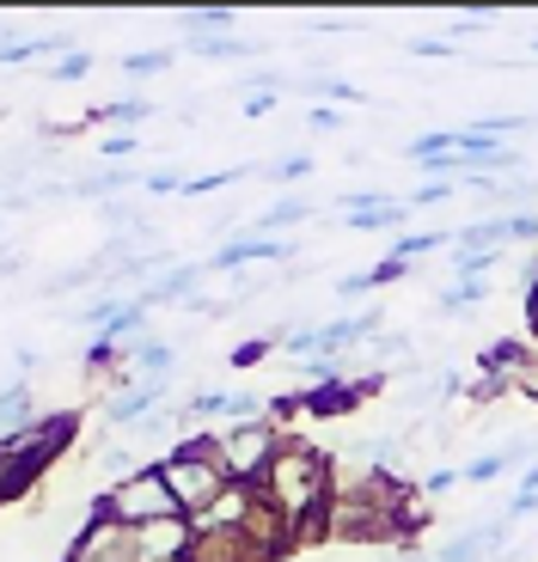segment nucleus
<instances>
[{
  "instance_id": "32",
  "label": "nucleus",
  "mask_w": 538,
  "mask_h": 562,
  "mask_svg": "<svg viewBox=\"0 0 538 562\" xmlns=\"http://www.w3.org/2000/svg\"><path fill=\"white\" fill-rule=\"evenodd\" d=\"M135 154H142V135H111L104 140V159H111V166H128Z\"/></svg>"
},
{
  "instance_id": "7",
  "label": "nucleus",
  "mask_w": 538,
  "mask_h": 562,
  "mask_svg": "<svg viewBox=\"0 0 538 562\" xmlns=\"http://www.w3.org/2000/svg\"><path fill=\"white\" fill-rule=\"evenodd\" d=\"M61 562H135V532L104 520V514H86V526L74 532V544Z\"/></svg>"
},
{
  "instance_id": "15",
  "label": "nucleus",
  "mask_w": 538,
  "mask_h": 562,
  "mask_svg": "<svg viewBox=\"0 0 538 562\" xmlns=\"http://www.w3.org/2000/svg\"><path fill=\"white\" fill-rule=\"evenodd\" d=\"M178 49H184V56H202V61H251V56H264V43H251V37H184Z\"/></svg>"
},
{
  "instance_id": "38",
  "label": "nucleus",
  "mask_w": 538,
  "mask_h": 562,
  "mask_svg": "<svg viewBox=\"0 0 538 562\" xmlns=\"http://www.w3.org/2000/svg\"><path fill=\"white\" fill-rule=\"evenodd\" d=\"M453 483H466V477H459V471H428L423 490H428V495H440V490H453Z\"/></svg>"
},
{
  "instance_id": "36",
  "label": "nucleus",
  "mask_w": 538,
  "mask_h": 562,
  "mask_svg": "<svg viewBox=\"0 0 538 562\" xmlns=\"http://www.w3.org/2000/svg\"><path fill=\"white\" fill-rule=\"evenodd\" d=\"M269 111H276V92H251V99H245V116H251V123L269 116Z\"/></svg>"
},
{
  "instance_id": "28",
  "label": "nucleus",
  "mask_w": 538,
  "mask_h": 562,
  "mask_svg": "<svg viewBox=\"0 0 538 562\" xmlns=\"http://www.w3.org/2000/svg\"><path fill=\"white\" fill-rule=\"evenodd\" d=\"M526 514H538V464H526L520 490H514V502H508V520H526Z\"/></svg>"
},
{
  "instance_id": "14",
  "label": "nucleus",
  "mask_w": 538,
  "mask_h": 562,
  "mask_svg": "<svg viewBox=\"0 0 538 562\" xmlns=\"http://www.w3.org/2000/svg\"><path fill=\"white\" fill-rule=\"evenodd\" d=\"M404 221H411V202L385 196V202H373V209H361V214H343V233H392V226H404Z\"/></svg>"
},
{
  "instance_id": "24",
  "label": "nucleus",
  "mask_w": 538,
  "mask_h": 562,
  "mask_svg": "<svg viewBox=\"0 0 538 562\" xmlns=\"http://www.w3.org/2000/svg\"><path fill=\"white\" fill-rule=\"evenodd\" d=\"M264 178H269V183H300V178H312V154H282V159H269Z\"/></svg>"
},
{
  "instance_id": "11",
  "label": "nucleus",
  "mask_w": 538,
  "mask_h": 562,
  "mask_svg": "<svg viewBox=\"0 0 538 562\" xmlns=\"http://www.w3.org/2000/svg\"><path fill=\"white\" fill-rule=\"evenodd\" d=\"M312 214H318V202H312V196H276L257 221L233 226V233H264V239H276L282 226H300V221H312Z\"/></svg>"
},
{
  "instance_id": "31",
  "label": "nucleus",
  "mask_w": 538,
  "mask_h": 562,
  "mask_svg": "<svg viewBox=\"0 0 538 562\" xmlns=\"http://www.w3.org/2000/svg\"><path fill=\"white\" fill-rule=\"evenodd\" d=\"M184 171H147V178H142V190H147V196H184Z\"/></svg>"
},
{
  "instance_id": "37",
  "label": "nucleus",
  "mask_w": 538,
  "mask_h": 562,
  "mask_svg": "<svg viewBox=\"0 0 538 562\" xmlns=\"http://www.w3.org/2000/svg\"><path fill=\"white\" fill-rule=\"evenodd\" d=\"M13 367H19V380H31V373L43 367V349H19V355H13Z\"/></svg>"
},
{
  "instance_id": "4",
  "label": "nucleus",
  "mask_w": 538,
  "mask_h": 562,
  "mask_svg": "<svg viewBox=\"0 0 538 562\" xmlns=\"http://www.w3.org/2000/svg\"><path fill=\"white\" fill-rule=\"evenodd\" d=\"M282 428L276 422H227V428H214V447H221V471H227L233 483H251L257 490V477L269 471V459L282 452Z\"/></svg>"
},
{
  "instance_id": "39",
  "label": "nucleus",
  "mask_w": 538,
  "mask_h": 562,
  "mask_svg": "<svg viewBox=\"0 0 538 562\" xmlns=\"http://www.w3.org/2000/svg\"><path fill=\"white\" fill-rule=\"evenodd\" d=\"M526 324H533V337H538V288L526 294Z\"/></svg>"
},
{
  "instance_id": "33",
  "label": "nucleus",
  "mask_w": 538,
  "mask_h": 562,
  "mask_svg": "<svg viewBox=\"0 0 538 562\" xmlns=\"http://www.w3.org/2000/svg\"><path fill=\"white\" fill-rule=\"evenodd\" d=\"M306 128L330 135V128H343V111H337V104H312V111H306Z\"/></svg>"
},
{
  "instance_id": "22",
  "label": "nucleus",
  "mask_w": 538,
  "mask_h": 562,
  "mask_svg": "<svg viewBox=\"0 0 538 562\" xmlns=\"http://www.w3.org/2000/svg\"><path fill=\"white\" fill-rule=\"evenodd\" d=\"M257 166H227V171H202V178L184 183V196H214V190H227V183H245Z\"/></svg>"
},
{
  "instance_id": "5",
  "label": "nucleus",
  "mask_w": 538,
  "mask_h": 562,
  "mask_svg": "<svg viewBox=\"0 0 538 562\" xmlns=\"http://www.w3.org/2000/svg\"><path fill=\"white\" fill-rule=\"evenodd\" d=\"M74 428H80V416H68V409H56V416H37L31 428H19V435H0V452H13L19 477L37 483L49 464L61 459V452L74 447Z\"/></svg>"
},
{
  "instance_id": "30",
  "label": "nucleus",
  "mask_w": 538,
  "mask_h": 562,
  "mask_svg": "<svg viewBox=\"0 0 538 562\" xmlns=\"http://www.w3.org/2000/svg\"><path fill=\"white\" fill-rule=\"evenodd\" d=\"M276 349H282V337H251V342L233 349V367H257V361H269Z\"/></svg>"
},
{
  "instance_id": "18",
  "label": "nucleus",
  "mask_w": 538,
  "mask_h": 562,
  "mask_svg": "<svg viewBox=\"0 0 538 562\" xmlns=\"http://www.w3.org/2000/svg\"><path fill=\"white\" fill-rule=\"evenodd\" d=\"M123 300H128V294H111V288H99V294L86 300V306H74V324H80V330H92V337H99L104 324H111L116 312H123Z\"/></svg>"
},
{
  "instance_id": "26",
  "label": "nucleus",
  "mask_w": 538,
  "mask_h": 562,
  "mask_svg": "<svg viewBox=\"0 0 538 562\" xmlns=\"http://www.w3.org/2000/svg\"><path fill=\"white\" fill-rule=\"evenodd\" d=\"M496 7H471V13H453V19H447V31H453V43L459 37H471V31H490V25H496Z\"/></svg>"
},
{
  "instance_id": "34",
  "label": "nucleus",
  "mask_w": 538,
  "mask_h": 562,
  "mask_svg": "<svg viewBox=\"0 0 538 562\" xmlns=\"http://www.w3.org/2000/svg\"><path fill=\"white\" fill-rule=\"evenodd\" d=\"M453 190H459V183H423V190H416V196H404V202H411V209H435V202H447Z\"/></svg>"
},
{
  "instance_id": "23",
  "label": "nucleus",
  "mask_w": 538,
  "mask_h": 562,
  "mask_svg": "<svg viewBox=\"0 0 538 562\" xmlns=\"http://www.w3.org/2000/svg\"><path fill=\"white\" fill-rule=\"evenodd\" d=\"M171 61H178V49H135V56H123V74L128 80H147V74H166Z\"/></svg>"
},
{
  "instance_id": "16",
  "label": "nucleus",
  "mask_w": 538,
  "mask_h": 562,
  "mask_svg": "<svg viewBox=\"0 0 538 562\" xmlns=\"http://www.w3.org/2000/svg\"><path fill=\"white\" fill-rule=\"evenodd\" d=\"M104 276H111V269H104L99 257H86L80 269H61V276L43 281V300H68V294H86V288H104Z\"/></svg>"
},
{
  "instance_id": "19",
  "label": "nucleus",
  "mask_w": 538,
  "mask_h": 562,
  "mask_svg": "<svg viewBox=\"0 0 538 562\" xmlns=\"http://www.w3.org/2000/svg\"><path fill=\"white\" fill-rule=\"evenodd\" d=\"M428 251H453V233H397L385 257H404L416 269V257H428Z\"/></svg>"
},
{
  "instance_id": "29",
  "label": "nucleus",
  "mask_w": 538,
  "mask_h": 562,
  "mask_svg": "<svg viewBox=\"0 0 538 562\" xmlns=\"http://www.w3.org/2000/svg\"><path fill=\"white\" fill-rule=\"evenodd\" d=\"M361 355H373V361H404V355H411V337H397V330H380V337H373Z\"/></svg>"
},
{
  "instance_id": "13",
  "label": "nucleus",
  "mask_w": 538,
  "mask_h": 562,
  "mask_svg": "<svg viewBox=\"0 0 538 562\" xmlns=\"http://www.w3.org/2000/svg\"><path fill=\"white\" fill-rule=\"evenodd\" d=\"M37 422V392H31V380H7L0 385V435H19V428H31Z\"/></svg>"
},
{
  "instance_id": "8",
  "label": "nucleus",
  "mask_w": 538,
  "mask_h": 562,
  "mask_svg": "<svg viewBox=\"0 0 538 562\" xmlns=\"http://www.w3.org/2000/svg\"><path fill=\"white\" fill-rule=\"evenodd\" d=\"M197 544L190 520H159V526H135V562H184Z\"/></svg>"
},
{
  "instance_id": "12",
  "label": "nucleus",
  "mask_w": 538,
  "mask_h": 562,
  "mask_svg": "<svg viewBox=\"0 0 538 562\" xmlns=\"http://www.w3.org/2000/svg\"><path fill=\"white\" fill-rule=\"evenodd\" d=\"M184 562H264V557H257V544L245 532H197Z\"/></svg>"
},
{
  "instance_id": "10",
  "label": "nucleus",
  "mask_w": 538,
  "mask_h": 562,
  "mask_svg": "<svg viewBox=\"0 0 538 562\" xmlns=\"http://www.w3.org/2000/svg\"><path fill=\"white\" fill-rule=\"evenodd\" d=\"M343 459L355 464V471H380V477H392L397 459H404V435H361L343 447Z\"/></svg>"
},
{
  "instance_id": "6",
  "label": "nucleus",
  "mask_w": 538,
  "mask_h": 562,
  "mask_svg": "<svg viewBox=\"0 0 538 562\" xmlns=\"http://www.w3.org/2000/svg\"><path fill=\"white\" fill-rule=\"evenodd\" d=\"M300 245L294 239H264V233H227V245H214L202 263H209V276H239V269H264V263H282L294 269Z\"/></svg>"
},
{
  "instance_id": "3",
  "label": "nucleus",
  "mask_w": 538,
  "mask_h": 562,
  "mask_svg": "<svg viewBox=\"0 0 538 562\" xmlns=\"http://www.w3.org/2000/svg\"><path fill=\"white\" fill-rule=\"evenodd\" d=\"M92 514L128 526V532H135V526H159V520H184L178 502H171V490H166V477H159V464H142L135 477L111 483V490L92 502Z\"/></svg>"
},
{
  "instance_id": "17",
  "label": "nucleus",
  "mask_w": 538,
  "mask_h": 562,
  "mask_svg": "<svg viewBox=\"0 0 538 562\" xmlns=\"http://www.w3.org/2000/svg\"><path fill=\"white\" fill-rule=\"evenodd\" d=\"M483 300H490V281H453V288H440L435 294V312L440 318H459V312L483 306Z\"/></svg>"
},
{
  "instance_id": "21",
  "label": "nucleus",
  "mask_w": 538,
  "mask_h": 562,
  "mask_svg": "<svg viewBox=\"0 0 538 562\" xmlns=\"http://www.w3.org/2000/svg\"><path fill=\"white\" fill-rule=\"evenodd\" d=\"M471 128H478V140H490V147H508L520 128H533V116H520V111H514V116H478Z\"/></svg>"
},
{
  "instance_id": "20",
  "label": "nucleus",
  "mask_w": 538,
  "mask_h": 562,
  "mask_svg": "<svg viewBox=\"0 0 538 562\" xmlns=\"http://www.w3.org/2000/svg\"><path fill=\"white\" fill-rule=\"evenodd\" d=\"M99 123H123V128H135V123H154L159 116V104L154 99H116V104H99Z\"/></svg>"
},
{
  "instance_id": "25",
  "label": "nucleus",
  "mask_w": 538,
  "mask_h": 562,
  "mask_svg": "<svg viewBox=\"0 0 538 562\" xmlns=\"http://www.w3.org/2000/svg\"><path fill=\"white\" fill-rule=\"evenodd\" d=\"M269 397L264 392H227V422H264Z\"/></svg>"
},
{
  "instance_id": "35",
  "label": "nucleus",
  "mask_w": 538,
  "mask_h": 562,
  "mask_svg": "<svg viewBox=\"0 0 538 562\" xmlns=\"http://www.w3.org/2000/svg\"><path fill=\"white\" fill-rule=\"evenodd\" d=\"M411 56H453V37H416Z\"/></svg>"
},
{
  "instance_id": "40",
  "label": "nucleus",
  "mask_w": 538,
  "mask_h": 562,
  "mask_svg": "<svg viewBox=\"0 0 538 562\" xmlns=\"http://www.w3.org/2000/svg\"><path fill=\"white\" fill-rule=\"evenodd\" d=\"M533 56H538V43H533Z\"/></svg>"
},
{
  "instance_id": "2",
  "label": "nucleus",
  "mask_w": 538,
  "mask_h": 562,
  "mask_svg": "<svg viewBox=\"0 0 538 562\" xmlns=\"http://www.w3.org/2000/svg\"><path fill=\"white\" fill-rule=\"evenodd\" d=\"M159 464V477H166L171 502H178V514L184 520H197L202 507H214L221 495H227V471H221V447H214V435H184L178 447L166 452Z\"/></svg>"
},
{
  "instance_id": "9",
  "label": "nucleus",
  "mask_w": 538,
  "mask_h": 562,
  "mask_svg": "<svg viewBox=\"0 0 538 562\" xmlns=\"http://www.w3.org/2000/svg\"><path fill=\"white\" fill-rule=\"evenodd\" d=\"M202 281H209V263H171L166 276H154L135 300H142L147 312L154 306H190V300L202 294Z\"/></svg>"
},
{
  "instance_id": "27",
  "label": "nucleus",
  "mask_w": 538,
  "mask_h": 562,
  "mask_svg": "<svg viewBox=\"0 0 538 562\" xmlns=\"http://www.w3.org/2000/svg\"><path fill=\"white\" fill-rule=\"evenodd\" d=\"M86 74H92V49H74V56H61L56 68H49V80H56V86H80Z\"/></svg>"
},
{
  "instance_id": "1",
  "label": "nucleus",
  "mask_w": 538,
  "mask_h": 562,
  "mask_svg": "<svg viewBox=\"0 0 538 562\" xmlns=\"http://www.w3.org/2000/svg\"><path fill=\"white\" fill-rule=\"evenodd\" d=\"M257 495L294 526L300 544L306 538H325V514H330V495H337V459L306 447V440H282V452L257 477Z\"/></svg>"
}]
</instances>
